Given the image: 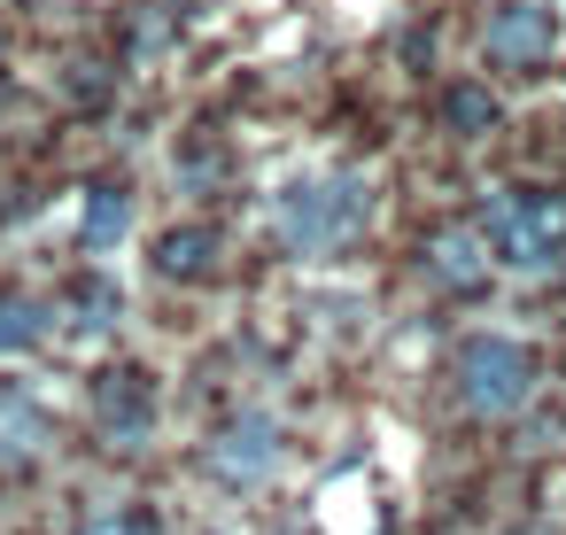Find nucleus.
Wrapping results in <instances>:
<instances>
[{
	"instance_id": "nucleus-11",
	"label": "nucleus",
	"mask_w": 566,
	"mask_h": 535,
	"mask_svg": "<svg viewBox=\"0 0 566 535\" xmlns=\"http://www.w3.org/2000/svg\"><path fill=\"white\" fill-rule=\"evenodd\" d=\"M48 342V311L24 303V295H0V357H24Z\"/></svg>"
},
{
	"instance_id": "nucleus-9",
	"label": "nucleus",
	"mask_w": 566,
	"mask_h": 535,
	"mask_svg": "<svg viewBox=\"0 0 566 535\" xmlns=\"http://www.w3.org/2000/svg\"><path fill=\"white\" fill-rule=\"evenodd\" d=\"M218 264V233L210 225H171V233H156V272L164 280H202Z\"/></svg>"
},
{
	"instance_id": "nucleus-6",
	"label": "nucleus",
	"mask_w": 566,
	"mask_h": 535,
	"mask_svg": "<svg viewBox=\"0 0 566 535\" xmlns=\"http://www.w3.org/2000/svg\"><path fill=\"white\" fill-rule=\"evenodd\" d=\"M94 411H102V434L109 442H148V427H156V388H148V373H102V388H94Z\"/></svg>"
},
{
	"instance_id": "nucleus-13",
	"label": "nucleus",
	"mask_w": 566,
	"mask_h": 535,
	"mask_svg": "<svg viewBox=\"0 0 566 535\" xmlns=\"http://www.w3.org/2000/svg\"><path fill=\"white\" fill-rule=\"evenodd\" d=\"M117 311H125V295H117L109 280H86V287H78V326H109Z\"/></svg>"
},
{
	"instance_id": "nucleus-8",
	"label": "nucleus",
	"mask_w": 566,
	"mask_h": 535,
	"mask_svg": "<svg viewBox=\"0 0 566 535\" xmlns=\"http://www.w3.org/2000/svg\"><path fill=\"white\" fill-rule=\"evenodd\" d=\"M125 233H133V195H125V187H94V195H86V218H78L86 256H109Z\"/></svg>"
},
{
	"instance_id": "nucleus-12",
	"label": "nucleus",
	"mask_w": 566,
	"mask_h": 535,
	"mask_svg": "<svg viewBox=\"0 0 566 535\" xmlns=\"http://www.w3.org/2000/svg\"><path fill=\"white\" fill-rule=\"evenodd\" d=\"M442 117H450L465 140H481V133H496V94H489V86H473V78H458V86L442 94Z\"/></svg>"
},
{
	"instance_id": "nucleus-5",
	"label": "nucleus",
	"mask_w": 566,
	"mask_h": 535,
	"mask_svg": "<svg viewBox=\"0 0 566 535\" xmlns=\"http://www.w3.org/2000/svg\"><path fill=\"white\" fill-rule=\"evenodd\" d=\"M280 458H287V442H280V419H272V411H241V419L210 442V473H218L226 489H256V481H272Z\"/></svg>"
},
{
	"instance_id": "nucleus-14",
	"label": "nucleus",
	"mask_w": 566,
	"mask_h": 535,
	"mask_svg": "<svg viewBox=\"0 0 566 535\" xmlns=\"http://www.w3.org/2000/svg\"><path fill=\"white\" fill-rule=\"evenodd\" d=\"M86 535H148V520H133V512H109V520H94Z\"/></svg>"
},
{
	"instance_id": "nucleus-10",
	"label": "nucleus",
	"mask_w": 566,
	"mask_h": 535,
	"mask_svg": "<svg viewBox=\"0 0 566 535\" xmlns=\"http://www.w3.org/2000/svg\"><path fill=\"white\" fill-rule=\"evenodd\" d=\"M427 256H434V272H442V280L481 287V272H489V233H481V225H450V233H434V241H427Z\"/></svg>"
},
{
	"instance_id": "nucleus-1",
	"label": "nucleus",
	"mask_w": 566,
	"mask_h": 535,
	"mask_svg": "<svg viewBox=\"0 0 566 535\" xmlns=\"http://www.w3.org/2000/svg\"><path fill=\"white\" fill-rule=\"evenodd\" d=\"M365 218H373V195H365L357 171L295 179V187H280V202H272V225H280V241H287L295 256H334L342 241L365 233Z\"/></svg>"
},
{
	"instance_id": "nucleus-2",
	"label": "nucleus",
	"mask_w": 566,
	"mask_h": 535,
	"mask_svg": "<svg viewBox=\"0 0 566 535\" xmlns=\"http://www.w3.org/2000/svg\"><path fill=\"white\" fill-rule=\"evenodd\" d=\"M450 380H458V403H465L473 419H520V411L535 403L543 365H535V349L512 342V334H465L458 357H450Z\"/></svg>"
},
{
	"instance_id": "nucleus-4",
	"label": "nucleus",
	"mask_w": 566,
	"mask_h": 535,
	"mask_svg": "<svg viewBox=\"0 0 566 535\" xmlns=\"http://www.w3.org/2000/svg\"><path fill=\"white\" fill-rule=\"evenodd\" d=\"M481 48L496 71H543L558 55V9L551 0H496L481 24Z\"/></svg>"
},
{
	"instance_id": "nucleus-7",
	"label": "nucleus",
	"mask_w": 566,
	"mask_h": 535,
	"mask_svg": "<svg viewBox=\"0 0 566 535\" xmlns=\"http://www.w3.org/2000/svg\"><path fill=\"white\" fill-rule=\"evenodd\" d=\"M48 442H55L48 403H40V396H24V388H0V465H32Z\"/></svg>"
},
{
	"instance_id": "nucleus-3",
	"label": "nucleus",
	"mask_w": 566,
	"mask_h": 535,
	"mask_svg": "<svg viewBox=\"0 0 566 535\" xmlns=\"http://www.w3.org/2000/svg\"><path fill=\"white\" fill-rule=\"evenodd\" d=\"M481 233H489V256L512 264V272H527V280H543V272L566 264V202L543 195V187H504L489 202Z\"/></svg>"
}]
</instances>
